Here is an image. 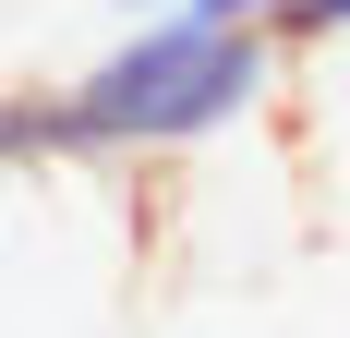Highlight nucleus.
<instances>
[{
	"label": "nucleus",
	"instance_id": "2",
	"mask_svg": "<svg viewBox=\"0 0 350 338\" xmlns=\"http://www.w3.org/2000/svg\"><path fill=\"white\" fill-rule=\"evenodd\" d=\"M25 169H72L61 85H12V97H0V181H25Z\"/></svg>",
	"mask_w": 350,
	"mask_h": 338
},
{
	"label": "nucleus",
	"instance_id": "4",
	"mask_svg": "<svg viewBox=\"0 0 350 338\" xmlns=\"http://www.w3.org/2000/svg\"><path fill=\"white\" fill-rule=\"evenodd\" d=\"M170 12H193V25H266L278 0H170Z\"/></svg>",
	"mask_w": 350,
	"mask_h": 338
},
{
	"label": "nucleus",
	"instance_id": "5",
	"mask_svg": "<svg viewBox=\"0 0 350 338\" xmlns=\"http://www.w3.org/2000/svg\"><path fill=\"white\" fill-rule=\"evenodd\" d=\"M109 12H157V0H109Z\"/></svg>",
	"mask_w": 350,
	"mask_h": 338
},
{
	"label": "nucleus",
	"instance_id": "3",
	"mask_svg": "<svg viewBox=\"0 0 350 338\" xmlns=\"http://www.w3.org/2000/svg\"><path fill=\"white\" fill-rule=\"evenodd\" d=\"M266 36H278V49H350V0H278Z\"/></svg>",
	"mask_w": 350,
	"mask_h": 338
},
{
	"label": "nucleus",
	"instance_id": "1",
	"mask_svg": "<svg viewBox=\"0 0 350 338\" xmlns=\"http://www.w3.org/2000/svg\"><path fill=\"white\" fill-rule=\"evenodd\" d=\"M290 49L266 25H193V12H133L97 61L61 85V133L72 169H109V157H181V145H217L242 133L254 109L278 97Z\"/></svg>",
	"mask_w": 350,
	"mask_h": 338
}]
</instances>
